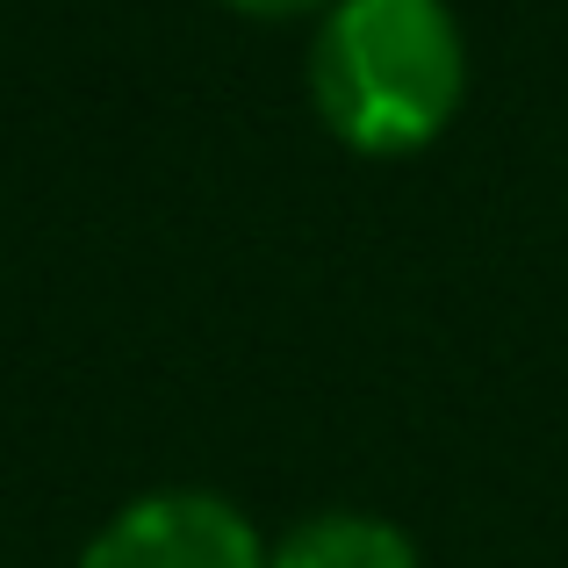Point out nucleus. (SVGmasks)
<instances>
[{
  "instance_id": "4",
  "label": "nucleus",
  "mask_w": 568,
  "mask_h": 568,
  "mask_svg": "<svg viewBox=\"0 0 568 568\" xmlns=\"http://www.w3.org/2000/svg\"><path fill=\"white\" fill-rule=\"evenodd\" d=\"M223 8L252 14V22H295V14H324L332 0H223Z\"/></svg>"
},
{
  "instance_id": "3",
  "label": "nucleus",
  "mask_w": 568,
  "mask_h": 568,
  "mask_svg": "<svg viewBox=\"0 0 568 568\" xmlns=\"http://www.w3.org/2000/svg\"><path fill=\"white\" fill-rule=\"evenodd\" d=\"M266 568H417V547L375 511H317L266 547Z\"/></svg>"
},
{
  "instance_id": "1",
  "label": "nucleus",
  "mask_w": 568,
  "mask_h": 568,
  "mask_svg": "<svg viewBox=\"0 0 568 568\" xmlns=\"http://www.w3.org/2000/svg\"><path fill=\"white\" fill-rule=\"evenodd\" d=\"M468 94V43L446 0H332L310 37V101L367 159L425 152Z\"/></svg>"
},
{
  "instance_id": "2",
  "label": "nucleus",
  "mask_w": 568,
  "mask_h": 568,
  "mask_svg": "<svg viewBox=\"0 0 568 568\" xmlns=\"http://www.w3.org/2000/svg\"><path fill=\"white\" fill-rule=\"evenodd\" d=\"M80 568H266V540L216 489H152L87 540Z\"/></svg>"
}]
</instances>
